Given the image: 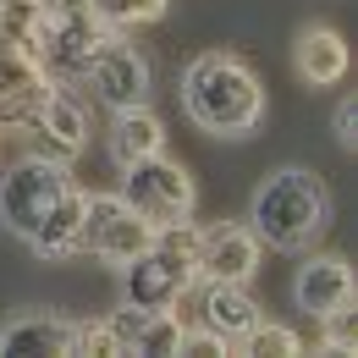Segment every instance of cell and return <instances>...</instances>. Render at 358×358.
I'll list each match as a JSON object with an SVG mask.
<instances>
[{"label": "cell", "instance_id": "6da1fadb", "mask_svg": "<svg viewBox=\"0 0 358 358\" xmlns=\"http://www.w3.org/2000/svg\"><path fill=\"white\" fill-rule=\"evenodd\" d=\"M182 110L210 138H248L265 122V83L237 50H204L182 66Z\"/></svg>", "mask_w": 358, "mask_h": 358}, {"label": "cell", "instance_id": "7a4b0ae2", "mask_svg": "<svg viewBox=\"0 0 358 358\" xmlns=\"http://www.w3.org/2000/svg\"><path fill=\"white\" fill-rule=\"evenodd\" d=\"M248 226L259 243L298 254L331 226V187L309 166H275L248 199Z\"/></svg>", "mask_w": 358, "mask_h": 358}, {"label": "cell", "instance_id": "3957f363", "mask_svg": "<svg viewBox=\"0 0 358 358\" xmlns=\"http://www.w3.org/2000/svg\"><path fill=\"white\" fill-rule=\"evenodd\" d=\"M199 287V226L171 221L155 231V248L122 265V303L138 309H171Z\"/></svg>", "mask_w": 358, "mask_h": 358}, {"label": "cell", "instance_id": "277c9868", "mask_svg": "<svg viewBox=\"0 0 358 358\" xmlns=\"http://www.w3.org/2000/svg\"><path fill=\"white\" fill-rule=\"evenodd\" d=\"M72 187H78V177H72V166L61 155H22V160H11V171L0 177V226L28 243L66 204Z\"/></svg>", "mask_w": 358, "mask_h": 358}, {"label": "cell", "instance_id": "5b68a950", "mask_svg": "<svg viewBox=\"0 0 358 358\" xmlns=\"http://www.w3.org/2000/svg\"><path fill=\"white\" fill-rule=\"evenodd\" d=\"M105 39H110V28L89 11V0H45V22H39L28 50L45 61V72L55 83H78Z\"/></svg>", "mask_w": 358, "mask_h": 358}, {"label": "cell", "instance_id": "8992f818", "mask_svg": "<svg viewBox=\"0 0 358 358\" xmlns=\"http://www.w3.org/2000/svg\"><path fill=\"white\" fill-rule=\"evenodd\" d=\"M138 215H149L155 226L171 221H193V204H199V187L187 177V166L171 160V155H149L122 171V187H116Z\"/></svg>", "mask_w": 358, "mask_h": 358}, {"label": "cell", "instance_id": "52a82bcc", "mask_svg": "<svg viewBox=\"0 0 358 358\" xmlns=\"http://www.w3.org/2000/svg\"><path fill=\"white\" fill-rule=\"evenodd\" d=\"M155 231L160 226L149 215H138L122 193H89V210H83V248L105 265H127L143 248H155Z\"/></svg>", "mask_w": 358, "mask_h": 358}, {"label": "cell", "instance_id": "ba28073f", "mask_svg": "<svg viewBox=\"0 0 358 358\" xmlns=\"http://www.w3.org/2000/svg\"><path fill=\"white\" fill-rule=\"evenodd\" d=\"M83 83L94 89L99 105L133 110V105H149V61H143V50H133L122 34H110V39L99 45V55L89 61Z\"/></svg>", "mask_w": 358, "mask_h": 358}, {"label": "cell", "instance_id": "9c48e42d", "mask_svg": "<svg viewBox=\"0 0 358 358\" xmlns=\"http://www.w3.org/2000/svg\"><path fill=\"white\" fill-rule=\"evenodd\" d=\"M265 243L254 237L248 221H210L199 226V281H237L248 287L259 270Z\"/></svg>", "mask_w": 358, "mask_h": 358}, {"label": "cell", "instance_id": "30bf717a", "mask_svg": "<svg viewBox=\"0 0 358 358\" xmlns=\"http://www.w3.org/2000/svg\"><path fill=\"white\" fill-rule=\"evenodd\" d=\"M353 298H358V281H353V265L342 254H314L292 275V303L309 314V320H320V314H331V309H348Z\"/></svg>", "mask_w": 358, "mask_h": 358}, {"label": "cell", "instance_id": "8fae6325", "mask_svg": "<svg viewBox=\"0 0 358 358\" xmlns=\"http://www.w3.org/2000/svg\"><path fill=\"white\" fill-rule=\"evenodd\" d=\"M0 358H78V320L17 314L0 325Z\"/></svg>", "mask_w": 358, "mask_h": 358}, {"label": "cell", "instance_id": "7c38bea8", "mask_svg": "<svg viewBox=\"0 0 358 358\" xmlns=\"http://www.w3.org/2000/svg\"><path fill=\"white\" fill-rule=\"evenodd\" d=\"M348 39L331 28V22H309V28H298V39H292V72L309 83V89H336L342 78H348Z\"/></svg>", "mask_w": 358, "mask_h": 358}, {"label": "cell", "instance_id": "4fadbf2b", "mask_svg": "<svg viewBox=\"0 0 358 358\" xmlns=\"http://www.w3.org/2000/svg\"><path fill=\"white\" fill-rule=\"evenodd\" d=\"M28 133L45 143V155H61V160H72V155L89 143V110L72 99V89H66V83H55V89L45 94V105L34 110Z\"/></svg>", "mask_w": 358, "mask_h": 358}, {"label": "cell", "instance_id": "5bb4252c", "mask_svg": "<svg viewBox=\"0 0 358 358\" xmlns=\"http://www.w3.org/2000/svg\"><path fill=\"white\" fill-rule=\"evenodd\" d=\"M193 309H199V325L221 331L231 348H237V342L254 331V320H259V303H254L248 287H237V281H199Z\"/></svg>", "mask_w": 358, "mask_h": 358}, {"label": "cell", "instance_id": "9a60e30c", "mask_svg": "<svg viewBox=\"0 0 358 358\" xmlns=\"http://www.w3.org/2000/svg\"><path fill=\"white\" fill-rule=\"evenodd\" d=\"M105 149L116 160V171H127L149 155H166V122L149 110V105H133V110H110V133H105Z\"/></svg>", "mask_w": 358, "mask_h": 358}, {"label": "cell", "instance_id": "2e32d148", "mask_svg": "<svg viewBox=\"0 0 358 358\" xmlns=\"http://www.w3.org/2000/svg\"><path fill=\"white\" fill-rule=\"evenodd\" d=\"M83 210H89V193L72 187L66 204H61L34 237H28V248H34L39 259H66V254H78V248H83Z\"/></svg>", "mask_w": 358, "mask_h": 358}, {"label": "cell", "instance_id": "e0dca14e", "mask_svg": "<svg viewBox=\"0 0 358 358\" xmlns=\"http://www.w3.org/2000/svg\"><path fill=\"white\" fill-rule=\"evenodd\" d=\"M182 314H171V309H149V320L138 325V336H133V353L127 358H177V348H182Z\"/></svg>", "mask_w": 358, "mask_h": 358}, {"label": "cell", "instance_id": "ac0fdd59", "mask_svg": "<svg viewBox=\"0 0 358 358\" xmlns=\"http://www.w3.org/2000/svg\"><path fill=\"white\" fill-rule=\"evenodd\" d=\"M237 353H254V358H298L303 353V336L292 325H275V320H254V331L237 342Z\"/></svg>", "mask_w": 358, "mask_h": 358}, {"label": "cell", "instance_id": "d6986e66", "mask_svg": "<svg viewBox=\"0 0 358 358\" xmlns=\"http://www.w3.org/2000/svg\"><path fill=\"white\" fill-rule=\"evenodd\" d=\"M89 11L110 34H127V28H143V22H160L166 0H89Z\"/></svg>", "mask_w": 358, "mask_h": 358}, {"label": "cell", "instance_id": "ffe728a7", "mask_svg": "<svg viewBox=\"0 0 358 358\" xmlns=\"http://www.w3.org/2000/svg\"><path fill=\"white\" fill-rule=\"evenodd\" d=\"M39 22H45V0H0V39L34 45Z\"/></svg>", "mask_w": 358, "mask_h": 358}, {"label": "cell", "instance_id": "44dd1931", "mask_svg": "<svg viewBox=\"0 0 358 358\" xmlns=\"http://www.w3.org/2000/svg\"><path fill=\"white\" fill-rule=\"evenodd\" d=\"M314 353H358V325H353V303L348 309L320 314V348Z\"/></svg>", "mask_w": 358, "mask_h": 358}, {"label": "cell", "instance_id": "7402d4cb", "mask_svg": "<svg viewBox=\"0 0 358 358\" xmlns=\"http://www.w3.org/2000/svg\"><path fill=\"white\" fill-rule=\"evenodd\" d=\"M237 348L226 342L221 331H210V325H187L182 331V348H177V358H231Z\"/></svg>", "mask_w": 358, "mask_h": 358}, {"label": "cell", "instance_id": "603a6c76", "mask_svg": "<svg viewBox=\"0 0 358 358\" xmlns=\"http://www.w3.org/2000/svg\"><path fill=\"white\" fill-rule=\"evenodd\" d=\"M78 358H122L105 320H78Z\"/></svg>", "mask_w": 358, "mask_h": 358}, {"label": "cell", "instance_id": "cb8c5ba5", "mask_svg": "<svg viewBox=\"0 0 358 358\" xmlns=\"http://www.w3.org/2000/svg\"><path fill=\"white\" fill-rule=\"evenodd\" d=\"M331 133H336V143L353 155L358 149V99H342L336 105V116H331Z\"/></svg>", "mask_w": 358, "mask_h": 358}]
</instances>
